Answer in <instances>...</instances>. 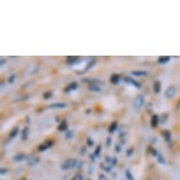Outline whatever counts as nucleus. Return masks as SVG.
<instances>
[{
  "instance_id": "5",
  "label": "nucleus",
  "mask_w": 180,
  "mask_h": 180,
  "mask_svg": "<svg viewBox=\"0 0 180 180\" xmlns=\"http://www.w3.org/2000/svg\"><path fill=\"white\" fill-rule=\"evenodd\" d=\"M126 174H127V176H128V177L130 178V180H133V178H132V176H130V174H129V172H128V171L126 172Z\"/></svg>"
},
{
  "instance_id": "3",
  "label": "nucleus",
  "mask_w": 180,
  "mask_h": 180,
  "mask_svg": "<svg viewBox=\"0 0 180 180\" xmlns=\"http://www.w3.org/2000/svg\"><path fill=\"white\" fill-rule=\"evenodd\" d=\"M133 75H145L146 72H133Z\"/></svg>"
},
{
  "instance_id": "1",
  "label": "nucleus",
  "mask_w": 180,
  "mask_h": 180,
  "mask_svg": "<svg viewBox=\"0 0 180 180\" xmlns=\"http://www.w3.org/2000/svg\"><path fill=\"white\" fill-rule=\"evenodd\" d=\"M143 98L141 97V95L139 97H137L136 99V102H135V107L136 108H140L141 107V105H143Z\"/></svg>"
},
{
  "instance_id": "6",
  "label": "nucleus",
  "mask_w": 180,
  "mask_h": 180,
  "mask_svg": "<svg viewBox=\"0 0 180 180\" xmlns=\"http://www.w3.org/2000/svg\"><path fill=\"white\" fill-rule=\"evenodd\" d=\"M74 180H75V179H74Z\"/></svg>"
},
{
  "instance_id": "4",
  "label": "nucleus",
  "mask_w": 180,
  "mask_h": 180,
  "mask_svg": "<svg viewBox=\"0 0 180 180\" xmlns=\"http://www.w3.org/2000/svg\"><path fill=\"white\" fill-rule=\"evenodd\" d=\"M158 88H159V83L158 84V86H157V83H156V84H155V92H158V91H159Z\"/></svg>"
},
{
  "instance_id": "2",
  "label": "nucleus",
  "mask_w": 180,
  "mask_h": 180,
  "mask_svg": "<svg viewBox=\"0 0 180 180\" xmlns=\"http://www.w3.org/2000/svg\"><path fill=\"white\" fill-rule=\"evenodd\" d=\"M174 88H173V87L169 88L168 91L166 92V95H167L168 97H171V96L174 95Z\"/></svg>"
}]
</instances>
